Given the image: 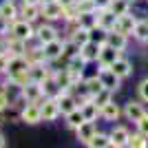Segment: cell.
Here are the masks:
<instances>
[{
	"instance_id": "3957f363",
	"label": "cell",
	"mask_w": 148,
	"mask_h": 148,
	"mask_svg": "<svg viewBox=\"0 0 148 148\" xmlns=\"http://www.w3.org/2000/svg\"><path fill=\"white\" fill-rule=\"evenodd\" d=\"M62 16H64V7L58 0H44L40 5V18L53 22V20H62Z\"/></svg>"
},
{
	"instance_id": "9a60e30c",
	"label": "cell",
	"mask_w": 148,
	"mask_h": 148,
	"mask_svg": "<svg viewBox=\"0 0 148 148\" xmlns=\"http://www.w3.org/2000/svg\"><path fill=\"white\" fill-rule=\"evenodd\" d=\"M106 42L111 44V47H115L117 51H124L126 47H128V36H126V33H122V31H117V29H113V31H108Z\"/></svg>"
},
{
	"instance_id": "7dc6e473",
	"label": "cell",
	"mask_w": 148,
	"mask_h": 148,
	"mask_svg": "<svg viewBox=\"0 0 148 148\" xmlns=\"http://www.w3.org/2000/svg\"><path fill=\"white\" fill-rule=\"evenodd\" d=\"M22 2H31V5H42L44 0H22Z\"/></svg>"
},
{
	"instance_id": "f6af8a7d",
	"label": "cell",
	"mask_w": 148,
	"mask_h": 148,
	"mask_svg": "<svg viewBox=\"0 0 148 148\" xmlns=\"http://www.w3.org/2000/svg\"><path fill=\"white\" fill-rule=\"evenodd\" d=\"M58 2H60L62 7H71V5H75L77 0H58Z\"/></svg>"
},
{
	"instance_id": "d4e9b609",
	"label": "cell",
	"mask_w": 148,
	"mask_h": 148,
	"mask_svg": "<svg viewBox=\"0 0 148 148\" xmlns=\"http://www.w3.org/2000/svg\"><path fill=\"white\" fill-rule=\"evenodd\" d=\"M42 91H44V97H58V95L62 93V88H60V84L56 82V75H53V73L42 82Z\"/></svg>"
},
{
	"instance_id": "9c48e42d",
	"label": "cell",
	"mask_w": 148,
	"mask_h": 148,
	"mask_svg": "<svg viewBox=\"0 0 148 148\" xmlns=\"http://www.w3.org/2000/svg\"><path fill=\"white\" fill-rule=\"evenodd\" d=\"M97 27L104 31H113L117 27V16L111 9H99L97 11Z\"/></svg>"
},
{
	"instance_id": "4316f807",
	"label": "cell",
	"mask_w": 148,
	"mask_h": 148,
	"mask_svg": "<svg viewBox=\"0 0 148 148\" xmlns=\"http://www.w3.org/2000/svg\"><path fill=\"white\" fill-rule=\"evenodd\" d=\"M0 16H5L9 22H16V20H18V16H20V11H18V7H16V2H11V0L2 2V5H0Z\"/></svg>"
},
{
	"instance_id": "d6a6232c",
	"label": "cell",
	"mask_w": 148,
	"mask_h": 148,
	"mask_svg": "<svg viewBox=\"0 0 148 148\" xmlns=\"http://www.w3.org/2000/svg\"><path fill=\"white\" fill-rule=\"evenodd\" d=\"M29 82H31L29 69H27V71H18V73H11V75H9V84H13V86H18V88L27 86Z\"/></svg>"
},
{
	"instance_id": "7bdbcfd3",
	"label": "cell",
	"mask_w": 148,
	"mask_h": 148,
	"mask_svg": "<svg viewBox=\"0 0 148 148\" xmlns=\"http://www.w3.org/2000/svg\"><path fill=\"white\" fill-rule=\"evenodd\" d=\"M9 104H11V102H9V97H7V93H5V91H0V113H5Z\"/></svg>"
},
{
	"instance_id": "cb8c5ba5",
	"label": "cell",
	"mask_w": 148,
	"mask_h": 148,
	"mask_svg": "<svg viewBox=\"0 0 148 148\" xmlns=\"http://www.w3.org/2000/svg\"><path fill=\"white\" fill-rule=\"evenodd\" d=\"M111 69L115 71V73L119 75V77H128L130 73H133V64H130V60H126V58H117V60L111 64Z\"/></svg>"
},
{
	"instance_id": "bcb514c9",
	"label": "cell",
	"mask_w": 148,
	"mask_h": 148,
	"mask_svg": "<svg viewBox=\"0 0 148 148\" xmlns=\"http://www.w3.org/2000/svg\"><path fill=\"white\" fill-rule=\"evenodd\" d=\"M5 146H7V139H5V135L0 133V148H5Z\"/></svg>"
},
{
	"instance_id": "44dd1931",
	"label": "cell",
	"mask_w": 148,
	"mask_h": 148,
	"mask_svg": "<svg viewBox=\"0 0 148 148\" xmlns=\"http://www.w3.org/2000/svg\"><path fill=\"white\" fill-rule=\"evenodd\" d=\"M22 56L27 58V62L29 64H40V62H49L47 60V53H44V47L40 44V47H33V49H27Z\"/></svg>"
},
{
	"instance_id": "4dcf8cb0",
	"label": "cell",
	"mask_w": 148,
	"mask_h": 148,
	"mask_svg": "<svg viewBox=\"0 0 148 148\" xmlns=\"http://www.w3.org/2000/svg\"><path fill=\"white\" fill-rule=\"evenodd\" d=\"M64 119H66V126H69V128H73V130H75L82 122H84V113H82V108L77 106L75 111L66 113V115H64Z\"/></svg>"
},
{
	"instance_id": "e575fe53",
	"label": "cell",
	"mask_w": 148,
	"mask_h": 148,
	"mask_svg": "<svg viewBox=\"0 0 148 148\" xmlns=\"http://www.w3.org/2000/svg\"><path fill=\"white\" fill-rule=\"evenodd\" d=\"M84 86H86V95H95V93H99L102 88H104V84H102V80H99V75H95V77H88L86 82H84Z\"/></svg>"
},
{
	"instance_id": "ffe728a7",
	"label": "cell",
	"mask_w": 148,
	"mask_h": 148,
	"mask_svg": "<svg viewBox=\"0 0 148 148\" xmlns=\"http://www.w3.org/2000/svg\"><path fill=\"white\" fill-rule=\"evenodd\" d=\"M122 115V108H119L115 102H108V104H104L102 108H99V117H104L106 122H117V117Z\"/></svg>"
},
{
	"instance_id": "7c38bea8",
	"label": "cell",
	"mask_w": 148,
	"mask_h": 148,
	"mask_svg": "<svg viewBox=\"0 0 148 148\" xmlns=\"http://www.w3.org/2000/svg\"><path fill=\"white\" fill-rule=\"evenodd\" d=\"M58 102H60V108H62V115H66V113L75 111L77 106H80V99H75L71 95V91H62L58 95Z\"/></svg>"
},
{
	"instance_id": "484cf974",
	"label": "cell",
	"mask_w": 148,
	"mask_h": 148,
	"mask_svg": "<svg viewBox=\"0 0 148 148\" xmlns=\"http://www.w3.org/2000/svg\"><path fill=\"white\" fill-rule=\"evenodd\" d=\"M69 40H73V42L82 49V47H84L86 42H91V31L84 29V27H77L73 33H69Z\"/></svg>"
},
{
	"instance_id": "2e32d148",
	"label": "cell",
	"mask_w": 148,
	"mask_h": 148,
	"mask_svg": "<svg viewBox=\"0 0 148 148\" xmlns=\"http://www.w3.org/2000/svg\"><path fill=\"white\" fill-rule=\"evenodd\" d=\"M75 133H77V139H80L82 144H86L88 139H91L95 133H97V128H95V124L91 122V119H84V122L75 128Z\"/></svg>"
},
{
	"instance_id": "7402d4cb",
	"label": "cell",
	"mask_w": 148,
	"mask_h": 148,
	"mask_svg": "<svg viewBox=\"0 0 148 148\" xmlns=\"http://www.w3.org/2000/svg\"><path fill=\"white\" fill-rule=\"evenodd\" d=\"M86 146H91V148H113L111 133H108V135H106V133H95L86 142Z\"/></svg>"
},
{
	"instance_id": "ba28073f",
	"label": "cell",
	"mask_w": 148,
	"mask_h": 148,
	"mask_svg": "<svg viewBox=\"0 0 148 148\" xmlns=\"http://www.w3.org/2000/svg\"><path fill=\"white\" fill-rule=\"evenodd\" d=\"M117 58H122V51H117L115 47H111L108 42L102 44V49H99V58H97L99 66H111Z\"/></svg>"
},
{
	"instance_id": "1f68e13d",
	"label": "cell",
	"mask_w": 148,
	"mask_h": 148,
	"mask_svg": "<svg viewBox=\"0 0 148 148\" xmlns=\"http://www.w3.org/2000/svg\"><path fill=\"white\" fill-rule=\"evenodd\" d=\"M133 38L137 42H148V20H137L135 25V31H133Z\"/></svg>"
},
{
	"instance_id": "ab89813d",
	"label": "cell",
	"mask_w": 148,
	"mask_h": 148,
	"mask_svg": "<svg viewBox=\"0 0 148 148\" xmlns=\"http://www.w3.org/2000/svg\"><path fill=\"white\" fill-rule=\"evenodd\" d=\"M137 93H139L142 102H148V77H144V80L139 82V86H137Z\"/></svg>"
},
{
	"instance_id": "8d00e7d4",
	"label": "cell",
	"mask_w": 148,
	"mask_h": 148,
	"mask_svg": "<svg viewBox=\"0 0 148 148\" xmlns=\"http://www.w3.org/2000/svg\"><path fill=\"white\" fill-rule=\"evenodd\" d=\"M111 99H113V91H111V88H102L99 93H95V95H93V102H95L99 108H102L104 104H108Z\"/></svg>"
},
{
	"instance_id": "4fadbf2b",
	"label": "cell",
	"mask_w": 148,
	"mask_h": 148,
	"mask_svg": "<svg viewBox=\"0 0 148 148\" xmlns=\"http://www.w3.org/2000/svg\"><path fill=\"white\" fill-rule=\"evenodd\" d=\"M51 75V71L47 69V62H40V64H31L29 66V77L31 82H38V84H42L47 77Z\"/></svg>"
},
{
	"instance_id": "f546056e",
	"label": "cell",
	"mask_w": 148,
	"mask_h": 148,
	"mask_svg": "<svg viewBox=\"0 0 148 148\" xmlns=\"http://www.w3.org/2000/svg\"><path fill=\"white\" fill-rule=\"evenodd\" d=\"M77 22H80V27H84V29H95L97 27V11H86V13H80L77 16Z\"/></svg>"
},
{
	"instance_id": "836d02e7",
	"label": "cell",
	"mask_w": 148,
	"mask_h": 148,
	"mask_svg": "<svg viewBox=\"0 0 148 148\" xmlns=\"http://www.w3.org/2000/svg\"><path fill=\"white\" fill-rule=\"evenodd\" d=\"M88 62L84 60V58L77 53V56H73V58H69V64H66V69L71 71V73H84V66H86Z\"/></svg>"
},
{
	"instance_id": "6da1fadb",
	"label": "cell",
	"mask_w": 148,
	"mask_h": 148,
	"mask_svg": "<svg viewBox=\"0 0 148 148\" xmlns=\"http://www.w3.org/2000/svg\"><path fill=\"white\" fill-rule=\"evenodd\" d=\"M9 33H11L13 38H18V40H25V42H29L31 38H36V29L31 27L29 20H22V18H18L16 22H11Z\"/></svg>"
},
{
	"instance_id": "277c9868",
	"label": "cell",
	"mask_w": 148,
	"mask_h": 148,
	"mask_svg": "<svg viewBox=\"0 0 148 148\" xmlns=\"http://www.w3.org/2000/svg\"><path fill=\"white\" fill-rule=\"evenodd\" d=\"M40 108H42V119L44 122H56V119L62 115L58 97H44L42 102H40Z\"/></svg>"
},
{
	"instance_id": "7a4b0ae2",
	"label": "cell",
	"mask_w": 148,
	"mask_h": 148,
	"mask_svg": "<svg viewBox=\"0 0 148 148\" xmlns=\"http://www.w3.org/2000/svg\"><path fill=\"white\" fill-rule=\"evenodd\" d=\"M20 119L25 124H31V126H36V124L44 122L42 119V108H40V102H27L25 108L20 111Z\"/></svg>"
},
{
	"instance_id": "b9f144b4",
	"label": "cell",
	"mask_w": 148,
	"mask_h": 148,
	"mask_svg": "<svg viewBox=\"0 0 148 148\" xmlns=\"http://www.w3.org/2000/svg\"><path fill=\"white\" fill-rule=\"evenodd\" d=\"M9 29H11V22H9L5 16H0V36H7Z\"/></svg>"
},
{
	"instance_id": "52a82bcc",
	"label": "cell",
	"mask_w": 148,
	"mask_h": 148,
	"mask_svg": "<svg viewBox=\"0 0 148 148\" xmlns=\"http://www.w3.org/2000/svg\"><path fill=\"white\" fill-rule=\"evenodd\" d=\"M124 115H126V119L128 122H139V119L146 115V108H144L142 102H137V99H130V102H126V106H124Z\"/></svg>"
},
{
	"instance_id": "5b68a950",
	"label": "cell",
	"mask_w": 148,
	"mask_h": 148,
	"mask_svg": "<svg viewBox=\"0 0 148 148\" xmlns=\"http://www.w3.org/2000/svg\"><path fill=\"white\" fill-rule=\"evenodd\" d=\"M20 95H22L25 102H42V99H44L42 84H38V82H29L27 86L20 88Z\"/></svg>"
},
{
	"instance_id": "30bf717a",
	"label": "cell",
	"mask_w": 148,
	"mask_h": 148,
	"mask_svg": "<svg viewBox=\"0 0 148 148\" xmlns=\"http://www.w3.org/2000/svg\"><path fill=\"white\" fill-rule=\"evenodd\" d=\"M137 16L135 13H124V16H117V27L115 29L122 31V33H126V36H133V31H135V25H137Z\"/></svg>"
},
{
	"instance_id": "83f0119b",
	"label": "cell",
	"mask_w": 148,
	"mask_h": 148,
	"mask_svg": "<svg viewBox=\"0 0 148 148\" xmlns=\"http://www.w3.org/2000/svg\"><path fill=\"white\" fill-rule=\"evenodd\" d=\"M31 64L27 62L25 56H13L11 60H9V71H7V75H11V73H18V71H27Z\"/></svg>"
},
{
	"instance_id": "f35d334b",
	"label": "cell",
	"mask_w": 148,
	"mask_h": 148,
	"mask_svg": "<svg viewBox=\"0 0 148 148\" xmlns=\"http://www.w3.org/2000/svg\"><path fill=\"white\" fill-rule=\"evenodd\" d=\"M11 53L9 51H0V73H7L9 71V60H11Z\"/></svg>"
},
{
	"instance_id": "5bb4252c",
	"label": "cell",
	"mask_w": 148,
	"mask_h": 148,
	"mask_svg": "<svg viewBox=\"0 0 148 148\" xmlns=\"http://www.w3.org/2000/svg\"><path fill=\"white\" fill-rule=\"evenodd\" d=\"M80 108H82V113H84V119H91V122H95V119H97L99 106L93 102L91 95H86V97H84V102H80Z\"/></svg>"
},
{
	"instance_id": "e0dca14e",
	"label": "cell",
	"mask_w": 148,
	"mask_h": 148,
	"mask_svg": "<svg viewBox=\"0 0 148 148\" xmlns=\"http://www.w3.org/2000/svg\"><path fill=\"white\" fill-rule=\"evenodd\" d=\"M99 49H102V44H97L95 40H91V42H86L84 47L80 49V56L84 58L86 62H97L99 58Z\"/></svg>"
},
{
	"instance_id": "c3c4849f",
	"label": "cell",
	"mask_w": 148,
	"mask_h": 148,
	"mask_svg": "<svg viewBox=\"0 0 148 148\" xmlns=\"http://www.w3.org/2000/svg\"><path fill=\"white\" fill-rule=\"evenodd\" d=\"M77 2H80V0H77Z\"/></svg>"
},
{
	"instance_id": "d590c367",
	"label": "cell",
	"mask_w": 148,
	"mask_h": 148,
	"mask_svg": "<svg viewBox=\"0 0 148 148\" xmlns=\"http://www.w3.org/2000/svg\"><path fill=\"white\" fill-rule=\"evenodd\" d=\"M108 9H111L115 16H124V13L130 11V0H113Z\"/></svg>"
},
{
	"instance_id": "ee69618b",
	"label": "cell",
	"mask_w": 148,
	"mask_h": 148,
	"mask_svg": "<svg viewBox=\"0 0 148 148\" xmlns=\"http://www.w3.org/2000/svg\"><path fill=\"white\" fill-rule=\"evenodd\" d=\"M93 2H95V7H97V11H99V9H108L113 0H93Z\"/></svg>"
},
{
	"instance_id": "ac0fdd59",
	"label": "cell",
	"mask_w": 148,
	"mask_h": 148,
	"mask_svg": "<svg viewBox=\"0 0 148 148\" xmlns=\"http://www.w3.org/2000/svg\"><path fill=\"white\" fill-rule=\"evenodd\" d=\"M128 128H124V126H115L111 130V139H113V146L115 148H122V146H128Z\"/></svg>"
},
{
	"instance_id": "8fae6325",
	"label": "cell",
	"mask_w": 148,
	"mask_h": 148,
	"mask_svg": "<svg viewBox=\"0 0 148 148\" xmlns=\"http://www.w3.org/2000/svg\"><path fill=\"white\" fill-rule=\"evenodd\" d=\"M42 47H44V53H47V60H49V62L60 60V58L64 56V42H62L60 38H56V40L42 44Z\"/></svg>"
},
{
	"instance_id": "8992f818",
	"label": "cell",
	"mask_w": 148,
	"mask_h": 148,
	"mask_svg": "<svg viewBox=\"0 0 148 148\" xmlns=\"http://www.w3.org/2000/svg\"><path fill=\"white\" fill-rule=\"evenodd\" d=\"M97 75H99V80H102V84H104V88H111V91H117V88H119L122 77H119L111 66H102Z\"/></svg>"
},
{
	"instance_id": "60d3db41",
	"label": "cell",
	"mask_w": 148,
	"mask_h": 148,
	"mask_svg": "<svg viewBox=\"0 0 148 148\" xmlns=\"http://www.w3.org/2000/svg\"><path fill=\"white\" fill-rule=\"evenodd\" d=\"M137 130H139V133H144V135L148 137V113L139 119V122H137Z\"/></svg>"
},
{
	"instance_id": "f1b7e54d",
	"label": "cell",
	"mask_w": 148,
	"mask_h": 148,
	"mask_svg": "<svg viewBox=\"0 0 148 148\" xmlns=\"http://www.w3.org/2000/svg\"><path fill=\"white\" fill-rule=\"evenodd\" d=\"M20 18L33 22L36 18H40V5H31V2H25L22 9H20Z\"/></svg>"
},
{
	"instance_id": "d6986e66",
	"label": "cell",
	"mask_w": 148,
	"mask_h": 148,
	"mask_svg": "<svg viewBox=\"0 0 148 148\" xmlns=\"http://www.w3.org/2000/svg\"><path fill=\"white\" fill-rule=\"evenodd\" d=\"M56 38H58V29L53 25H42L36 31V40L40 44H47V42H51V40H56Z\"/></svg>"
},
{
	"instance_id": "74e56055",
	"label": "cell",
	"mask_w": 148,
	"mask_h": 148,
	"mask_svg": "<svg viewBox=\"0 0 148 148\" xmlns=\"http://www.w3.org/2000/svg\"><path fill=\"white\" fill-rule=\"evenodd\" d=\"M128 146H130V148H144V146H148V137L144 135V133H139V130H137L135 135L128 137Z\"/></svg>"
},
{
	"instance_id": "603a6c76",
	"label": "cell",
	"mask_w": 148,
	"mask_h": 148,
	"mask_svg": "<svg viewBox=\"0 0 148 148\" xmlns=\"http://www.w3.org/2000/svg\"><path fill=\"white\" fill-rule=\"evenodd\" d=\"M53 75H56V82L60 84L62 91H71V88L75 86V84H73V77H71V71H69V69H60V71H53Z\"/></svg>"
}]
</instances>
